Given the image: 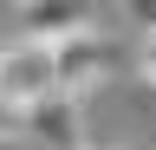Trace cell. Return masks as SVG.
Wrapping results in <instances>:
<instances>
[{
    "mask_svg": "<svg viewBox=\"0 0 156 150\" xmlns=\"http://www.w3.org/2000/svg\"><path fill=\"white\" fill-rule=\"evenodd\" d=\"M46 52H52V85L65 91V98H78L85 85H98V79L117 65V46H111L98 26H91V33H72V39H58V46H46Z\"/></svg>",
    "mask_w": 156,
    "mask_h": 150,
    "instance_id": "cell-2",
    "label": "cell"
},
{
    "mask_svg": "<svg viewBox=\"0 0 156 150\" xmlns=\"http://www.w3.org/2000/svg\"><path fill=\"white\" fill-rule=\"evenodd\" d=\"M0 150H26V144H20V130H0Z\"/></svg>",
    "mask_w": 156,
    "mask_h": 150,
    "instance_id": "cell-6",
    "label": "cell"
},
{
    "mask_svg": "<svg viewBox=\"0 0 156 150\" xmlns=\"http://www.w3.org/2000/svg\"><path fill=\"white\" fill-rule=\"evenodd\" d=\"M52 52L33 39L0 46V111H33L39 98H52Z\"/></svg>",
    "mask_w": 156,
    "mask_h": 150,
    "instance_id": "cell-1",
    "label": "cell"
},
{
    "mask_svg": "<svg viewBox=\"0 0 156 150\" xmlns=\"http://www.w3.org/2000/svg\"><path fill=\"white\" fill-rule=\"evenodd\" d=\"M130 13H136V26L156 39V0H130Z\"/></svg>",
    "mask_w": 156,
    "mask_h": 150,
    "instance_id": "cell-5",
    "label": "cell"
},
{
    "mask_svg": "<svg viewBox=\"0 0 156 150\" xmlns=\"http://www.w3.org/2000/svg\"><path fill=\"white\" fill-rule=\"evenodd\" d=\"M143 72H150V85H156V39H150V52H143Z\"/></svg>",
    "mask_w": 156,
    "mask_h": 150,
    "instance_id": "cell-7",
    "label": "cell"
},
{
    "mask_svg": "<svg viewBox=\"0 0 156 150\" xmlns=\"http://www.w3.org/2000/svg\"><path fill=\"white\" fill-rule=\"evenodd\" d=\"M20 144L26 150H85V118H78V98L52 91L33 111H20Z\"/></svg>",
    "mask_w": 156,
    "mask_h": 150,
    "instance_id": "cell-3",
    "label": "cell"
},
{
    "mask_svg": "<svg viewBox=\"0 0 156 150\" xmlns=\"http://www.w3.org/2000/svg\"><path fill=\"white\" fill-rule=\"evenodd\" d=\"M98 0H20V20H26V39L33 46H58L72 33H91L98 20Z\"/></svg>",
    "mask_w": 156,
    "mask_h": 150,
    "instance_id": "cell-4",
    "label": "cell"
}]
</instances>
